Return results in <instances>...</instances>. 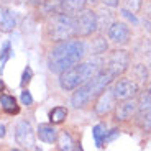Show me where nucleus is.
Masks as SVG:
<instances>
[{
    "label": "nucleus",
    "instance_id": "1",
    "mask_svg": "<svg viewBox=\"0 0 151 151\" xmlns=\"http://www.w3.org/2000/svg\"><path fill=\"white\" fill-rule=\"evenodd\" d=\"M86 53V45L77 38L59 41L48 54V68L54 74H63L76 64H79Z\"/></svg>",
    "mask_w": 151,
    "mask_h": 151
},
{
    "label": "nucleus",
    "instance_id": "2",
    "mask_svg": "<svg viewBox=\"0 0 151 151\" xmlns=\"http://www.w3.org/2000/svg\"><path fill=\"white\" fill-rule=\"evenodd\" d=\"M104 71V61L100 58H94L89 61H81L74 68L68 69L66 72L59 74V86L63 91H76L77 87L91 81L92 77Z\"/></svg>",
    "mask_w": 151,
    "mask_h": 151
},
{
    "label": "nucleus",
    "instance_id": "3",
    "mask_svg": "<svg viewBox=\"0 0 151 151\" xmlns=\"http://www.w3.org/2000/svg\"><path fill=\"white\" fill-rule=\"evenodd\" d=\"M113 79H115V77H113L109 71H105V69H104L102 72H99L95 77H92L91 81H87L86 84H82L81 87L76 89V92L71 97L72 107H76V109L86 107L92 99H97L99 95L102 94L107 87L113 82Z\"/></svg>",
    "mask_w": 151,
    "mask_h": 151
},
{
    "label": "nucleus",
    "instance_id": "4",
    "mask_svg": "<svg viewBox=\"0 0 151 151\" xmlns=\"http://www.w3.org/2000/svg\"><path fill=\"white\" fill-rule=\"evenodd\" d=\"M48 36L58 43L74 38V17L63 12L54 13L48 22Z\"/></svg>",
    "mask_w": 151,
    "mask_h": 151
},
{
    "label": "nucleus",
    "instance_id": "5",
    "mask_svg": "<svg viewBox=\"0 0 151 151\" xmlns=\"http://www.w3.org/2000/svg\"><path fill=\"white\" fill-rule=\"evenodd\" d=\"M99 30V15L92 10H82L74 17V38L92 36Z\"/></svg>",
    "mask_w": 151,
    "mask_h": 151
},
{
    "label": "nucleus",
    "instance_id": "6",
    "mask_svg": "<svg viewBox=\"0 0 151 151\" xmlns=\"http://www.w3.org/2000/svg\"><path fill=\"white\" fill-rule=\"evenodd\" d=\"M107 69L113 77H118L122 76L123 72L128 71L130 68V53L128 51H125V49H115L112 51L107 59Z\"/></svg>",
    "mask_w": 151,
    "mask_h": 151
},
{
    "label": "nucleus",
    "instance_id": "7",
    "mask_svg": "<svg viewBox=\"0 0 151 151\" xmlns=\"http://www.w3.org/2000/svg\"><path fill=\"white\" fill-rule=\"evenodd\" d=\"M138 82L130 77H120L117 79V82L113 84L112 91H113V95L117 100H127V99H133L136 97L138 94Z\"/></svg>",
    "mask_w": 151,
    "mask_h": 151
},
{
    "label": "nucleus",
    "instance_id": "8",
    "mask_svg": "<svg viewBox=\"0 0 151 151\" xmlns=\"http://www.w3.org/2000/svg\"><path fill=\"white\" fill-rule=\"evenodd\" d=\"M130 28L123 22H113L109 27V40L117 46H123L130 41Z\"/></svg>",
    "mask_w": 151,
    "mask_h": 151
},
{
    "label": "nucleus",
    "instance_id": "9",
    "mask_svg": "<svg viewBox=\"0 0 151 151\" xmlns=\"http://www.w3.org/2000/svg\"><path fill=\"white\" fill-rule=\"evenodd\" d=\"M15 140H17V143L22 145V146L33 148V145H35V133H33V128H31L30 122L22 120V122L17 123Z\"/></svg>",
    "mask_w": 151,
    "mask_h": 151
},
{
    "label": "nucleus",
    "instance_id": "10",
    "mask_svg": "<svg viewBox=\"0 0 151 151\" xmlns=\"http://www.w3.org/2000/svg\"><path fill=\"white\" fill-rule=\"evenodd\" d=\"M138 110V100L135 97L127 99V100H120L117 107H115V120L117 122H127L133 117Z\"/></svg>",
    "mask_w": 151,
    "mask_h": 151
},
{
    "label": "nucleus",
    "instance_id": "11",
    "mask_svg": "<svg viewBox=\"0 0 151 151\" xmlns=\"http://www.w3.org/2000/svg\"><path fill=\"white\" fill-rule=\"evenodd\" d=\"M115 102H117V99H115V95H113L112 87L109 86L105 91L97 97V102H95V107H94L95 113H99V115H105V113H109L110 110L115 107Z\"/></svg>",
    "mask_w": 151,
    "mask_h": 151
},
{
    "label": "nucleus",
    "instance_id": "12",
    "mask_svg": "<svg viewBox=\"0 0 151 151\" xmlns=\"http://www.w3.org/2000/svg\"><path fill=\"white\" fill-rule=\"evenodd\" d=\"M87 0H59V8L63 13H68L71 17H76L82 10H86Z\"/></svg>",
    "mask_w": 151,
    "mask_h": 151
},
{
    "label": "nucleus",
    "instance_id": "13",
    "mask_svg": "<svg viewBox=\"0 0 151 151\" xmlns=\"http://www.w3.org/2000/svg\"><path fill=\"white\" fill-rule=\"evenodd\" d=\"M17 27V18L13 15V12L8 10L5 7H0V31L4 33H10Z\"/></svg>",
    "mask_w": 151,
    "mask_h": 151
},
{
    "label": "nucleus",
    "instance_id": "14",
    "mask_svg": "<svg viewBox=\"0 0 151 151\" xmlns=\"http://www.w3.org/2000/svg\"><path fill=\"white\" fill-rule=\"evenodd\" d=\"M38 136L45 143H54L58 140V132L53 125H40L38 127Z\"/></svg>",
    "mask_w": 151,
    "mask_h": 151
},
{
    "label": "nucleus",
    "instance_id": "15",
    "mask_svg": "<svg viewBox=\"0 0 151 151\" xmlns=\"http://www.w3.org/2000/svg\"><path fill=\"white\" fill-rule=\"evenodd\" d=\"M0 105H2V109H4L7 113H10V115H15V113H18V110H20V107L17 105V100H15L13 95L2 94L0 95Z\"/></svg>",
    "mask_w": 151,
    "mask_h": 151
},
{
    "label": "nucleus",
    "instance_id": "16",
    "mask_svg": "<svg viewBox=\"0 0 151 151\" xmlns=\"http://www.w3.org/2000/svg\"><path fill=\"white\" fill-rule=\"evenodd\" d=\"M136 100H138V110L136 112H138V117H141L145 112L151 109V89H146L145 92H141Z\"/></svg>",
    "mask_w": 151,
    "mask_h": 151
},
{
    "label": "nucleus",
    "instance_id": "17",
    "mask_svg": "<svg viewBox=\"0 0 151 151\" xmlns=\"http://www.w3.org/2000/svg\"><path fill=\"white\" fill-rule=\"evenodd\" d=\"M68 117V109L64 107H54L49 112V123L51 125H61Z\"/></svg>",
    "mask_w": 151,
    "mask_h": 151
},
{
    "label": "nucleus",
    "instance_id": "18",
    "mask_svg": "<svg viewBox=\"0 0 151 151\" xmlns=\"http://www.w3.org/2000/svg\"><path fill=\"white\" fill-rule=\"evenodd\" d=\"M107 49H109V45H107L104 36H97V38H94V40H91V53L92 54L99 56V54L105 53Z\"/></svg>",
    "mask_w": 151,
    "mask_h": 151
},
{
    "label": "nucleus",
    "instance_id": "19",
    "mask_svg": "<svg viewBox=\"0 0 151 151\" xmlns=\"http://www.w3.org/2000/svg\"><path fill=\"white\" fill-rule=\"evenodd\" d=\"M59 150L61 151H74L76 146H74V141H72V136L69 135L68 132H63L59 135Z\"/></svg>",
    "mask_w": 151,
    "mask_h": 151
},
{
    "label": "nucleus",
    "instance_id": "20",
    "mask_svg": "<svg viewBox=\"0 0 151 151\" xmlns=\"http://www.w3.org/2000/svg\"><path fill=\"white\" fill-rule=\"evenodd\" d=\"M13 56V51H12V43L10 41H5L2 49H0V71H4L7 61Z\"/></svg>",
    "mask_w": 151,
    "mask_h": 151
},
{
    "label": "nucleus",
    "instance_id": "21",
    "mask_svg": "<svg viewBox=\"0 0 151 151\" xmlns=\"http://www.w3.org/2000/svg\"><path fill=\"white\" fill-rule=\"evenodd\" d=\"M92 135H94V138H95V145H97V148H102L104 146V138H105V135H107L105 127H104L102 123L95 125L94 128H92Z\"/></svg>",
    "mask_w": 151,
    "mask_h": 151
},
{
    "label": "nucleus",
    "instance_id": "22",
    "mask_svg": "<svg viewBox=\"0 0 151 151\" xmlns=\"http://www.w3.org/2000/svg\"><path fill=\"white\" fill-rule=\"evenodd\" d=\"M133 74H135V79L141 81V82H146V79H148V69L145 68L143 64L135 66V68H133ZM135 79H133V81H135Z\"/></svg>",
    "mask_w": 151,
    "mask_h": 151
},
{
    "label": "nucleus",
    "instance_id": "23",
    "mask_svg": "<svg viewBox=\"0 0 151 151\" xmlns=\"http://www.w3.org/2000/svg\"><path fill=\"white\" fill-rule=\"evenodd\" d=\"M140 123H141V128L145 132H151V109L140 117Z\"/></svg>",
    "mask_w": 151,
    "mask_h": 151
},
{
    "label": "nucleus",
    "instance_id": "24",
    "mask_svg": "<svg viewBox=\"0 0 151 151\" xmlns=\"http://www.w3.org/2000/svg\"><path fill=\"white\" fill-rule=\"evenodd\" d=\"M31 77H33V71H31L30 66H27V68L23 69V74H22V81H20V86L25 87L28 82L31 81Z\"/></svg>",
    "mask_w": 151,
    "mask_h": 151
},
{
    "label": "nucleus",
    "instance_id": "25",
    "mask_svg": "<svg viewBox=\"0 0 151 151\" xmlns=\"http://www.w3.org/2000/svg\"><path fill=\"white\" fill-rule=\"evenodd\" d=\"M125 4L132 12H140L143 7V0H125Z\"/></svg>",
    "mask_w": 151,
    "mask_h": 151
},
{
    "label": "nucleus",
    "instance_id": "26",
    "mask_svg": "<svg viewBox=\"0 0 151 151\" xmlns=\"http://www.w3.org/2000/svg\"><path fill=\"white\" fill-rule=\"evenodd\" d=\"M20 99H22L23 105H31V104H33V97H31L30 91H27V89L22 92V97H20Z\"/></svg>",
    "mask_w": 151,
    "mask_h": 151
},
{
    "label": "nucleus",
    "instance_id": "27",
    "mask_svg": "<svg viewBox=\"0 0 151 151\" xmlns=\"http://www.w3.org/2000/svg\"><path fill=\"white\" fill-rule=\"evenodd\" d=\"M118 135H120V132H118L117 128H115V130H110V132H107L105 138H104V143H110V141H113Z\"/></svg>",
    "mask_w": 151,
    "mask_h": 151
},
{
    "label": "nucleus",
    "instance_id": "28",
    "mask_svg": "<svg viewBox=\"0 0 151 151\" xmlns=\"http://www.w3.org/2000/svg\"><path fill=\"white\" fill-rule=\"evenodd\" d=\"M122 13H123V15L127 17V18H128V20H130V22H132V23H135V25H136V23H138V20H136V17L133 15V13H132V12H130V10H127V8H123V10H122Z\"/></svg>",
    "mask_w": 151,
    "mask_h": 151
},
{
    "label": "nucleus",
    "instance_id": "29",
    "mask_svg": "<svg viewBox=\"0 0 151 151\" xmlns=\"http://www.w3.org/2000/svg\"><path fill=\"white\" fill-rule=\"evenodd\" d=\"M145 17L151 18V0H146V5H145Z\"/></svg>",
    "mask_w": 151,
    "mask_h": 151
},
{
    "label": "nucleus",
    "instance_id": "30",
    "mask_svg": "<svg viewBox=\"0 0 151 151\" xmlns=\"http://www.w3.org/2000/svg\"><path fill=\"white\" fill-rule=\"evenodd\" d=\"M102 2L109 7H118V4H120V0H102Z\"/></svg>",
    "mask_w": 151,
    "mask_h": 151
},
{
    "label": "nucleus",
    "instance_id": "31",
    "mask_svg": "<svg viewBox=\"0 0 151 151\" xmlns=\"http://www.w3.org/2000/svg\"><path fill=\"white\" fill-rule=\"evenodd\" d=\"M45 2H46V0H30V4L33 5V7H41Z\"/></svg>",
    "mask_w": 151,
    "mask_h": 151
},
{
    "label": "nucleus",
    "instance_id": "32",
    "mask_svg": "<svg viewBox=\"0 0 151 151\" xmlns=\"http://www.w3.org/2000/svg\"><path fill=\"white\" fill-rule=\"evenodd\" d=\"M4 136H5V127L0 125V138H4Z\"/></svg>",
    "mask_w": 151,
    "mask_h": 151
},
{
    "label": "nucleus",
    "instance_id": "33",
    "mask_svg": "<svg viewBox=\"0 0 151 151\" xmlns=\"http://www.w3.org/2000/svg\"><path fill=\"white\" fill-rule=\"evenodd\" d=\"M4 89H5V84H4V81L0 79V92L4 91Z\"/></svg>",
    "mask_w": 151,
    "mask_h": 151
},
{
    "label": "nucleus",
    "instance_id": "34",
    "mask_svg": "<svg viewBox=\"0 0 151 151\" xmlns=\"http://www.w3.org/2000/svg\"><path fill=\"white\" fill-rule=\"evenodd\" d=\"M74 151H84V150H82V146H77V148H76Z\"/></svg>",
    "mask_w": 151,
    "mask_h": 151
},
{
    "label": "nucleus",
    "instance_id": "35",
    "mask_svg": "<svg viewBox=\"0 0 151 151\" xmlns=\"http://www.w3.org/2000/svg\"><path fill=\"white\" fill-rule=\"evenodd\" d=\"M12 151H22V150H12Z\"/></svg>",
    "mask_w": 151,
    "mask_h": 151
},
{
    "label": "nucleus",
    "instance_id": "36",
    "mask_svg": "<svg viewBox=\"0 0 151 151\" xmlns=\"http://www.w3.org/2000/svg\"><path fill=\"white\" fill-rule=\"evenodd\" d=\"M150 89H151V87H150Z\"/></svg>",
    "mask_w": 151,
    "mask_h": 151
}]
</instances>
